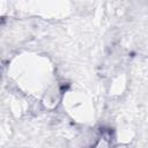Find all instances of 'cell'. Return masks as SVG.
<instances>
[{
  "mask_svg": "<svg viewBox=\"0 0 148 148\" xmlns=\"http://www.w3.org/2000/svg\"><path fill=\"white\" fill-rule=\"evenodd\" d=\"M111 138L109 135H102L97 141L96 143L94 145V147L91 148H112V143H111Z\"/></svg>",
  "mask_w": 148,
  "mask_h": 148,
  "instance_id": "1",
  "label": "cell"
}]
</instances>
